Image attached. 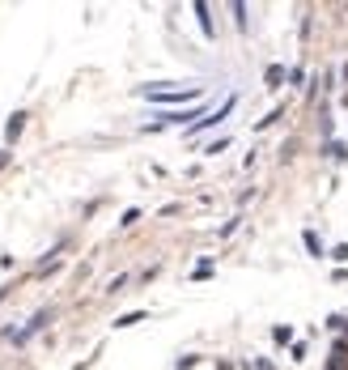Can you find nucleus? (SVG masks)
Masks as SVG:
<instances>
[{"label":"nucleus","mask_w":348,"mask_h":370,"mask_svg":"<svg viewBox=\"0 0 348 370\" xmlns=\"http://www.w3.org/2000/svg\"><path fill=\"white\" fill-rule=\"evenodd\" d=\"M302 247L310 251V260H327V247H323L319 230H302Z\"/></svg>","instance_id":"7"},{"label":"nucleus","mask_w":348,"mask_h":370,"mask_svg":"<svg viewBox=\"0 0 348 370\" xmlns=\"http://www.w3.org/2000/svg\"><path fill=\"white\" fill-rule=\"evenodd\" d=\"M327 260H336V264H348V243H336V247L327 251Z\"/></svg>","instance_id":"18"},{"label":"nucleus","mask_w":348,"mask_h":370,"mask_svg":"<svg viewBox=\"0 0 348 370\" xmlns=\"http://www.w3.org/2000/svg\"><path fill=\"white\" fill-rule=\"evenodd\" d=\"M213 277V260H200L196 268H191V281H208Z\"/></svg>","instance_id":"14"},{"label":"nucleus","mask_w":348,"mask_h":370,"mask_svg":"<svg viewBox=\"0 0 348 370\" xmlns=\"http://www.w3.org/2000/svg\"><path fill=\"white\" fill-rule=\"evenodd\" d=\"M289 85H293V89L306 85V68H289Z\"/></svg>","instance_id":"20"},{"label":"nucleus","mask_w":348,"mask_h":370,"mask_svg":"<svg viewBox=\"0 0 348 370\" xmlns=\"http://www.w3.org/2000/svg\"><path fill=\"white\" fill-rule=\"evenodd\" d=\"M9 294H13V285H4V290H0V303H4V298H9Z\"/></svg>","instance_id":"25"},{"label":"nucleus","mask_w":348,"mask_h":370,"mask_svg":"<svg viewBox=\"0 0 348 370\" xmlns=\"http://www.w3.org/2000/svg\"><path fill=\"white\" fill-rule=\"evenodd\" d=\"M140 222V209H123V217H119V226L128 230V226H136Z\"/></svg>","instance_id":"19"},{"label":"nucleus","mask_w":348,"mask_h":370,"mask_svg":"<svg viewBox=\"0 0 348 370\" xmlns=\"http://www.w3.org/2000/svg\"><path fill=\"white\" fill-rule=\"evenodd\" d=\"M208 115H213L208 102H196V107H183V111H157V119L140 124V132L149 136V132H166V128H196V124L208 119Z\"/></svg>","instance_id":"2"},{"label":"nucleus","mask_w":348,"mask_h":370,"mask_svg":"<svg viewBox=\"0 0 348 370\" xmlns=\"http://www.w3.org/2000/svg\"><path fill=\"white\" fill-rule=\"evenodd\" d=\"M145 320H149V311H128V315L115 320V328H136V324H145Z\"/></svg>","instance_id":"11"},{"label":"nucleus","mask_w":348,"mask_h":370,"mask_svg":"<svg viewBox=\"0 0 348 370\" xmlns=\"http://www.w3.org/2000/svg\"><path fill=\"white\" fill-rule=\"evenodd\" d=\"M234 26H238L242 34L251 30V21H247V4H234Z\"/></svg>","instance_id":"16"},{"label":"nucleus","mask_w":348,"mask_h":370,"mask_svg":"<svg viewBox=\"0 0 348 370\" xmlns=\"http://www.w3.org/2000/svg\"><path fill=\"white\" fill-rule=\"evenodd\" d=\"M281 119H285V107H272L264 119H255V132H268V128H272V124H281Z\"/></svg>","instance_id":"10"},{"label":"nucleus","mask_w":348,"mask_h":370,"mask_svg":"<svg viewBox=\"0 0 348 370\" xmlns=\"http://www.w3.org/2000/svg\"><path fill=\"white\" fill-rule=\"evenodd\" d=\"M51 320H55V307H38V311H34L21 328H4V341H9L13 349H26V345H30V341H34V337L51 324Z\"/></svg>","instance_id":"3"},{"label":"nucleus","mask_w":348,"mask_h":370,"mask_svg":"<svg viewBox=\"0 0 348 370\" xmlns=\"http://www.w3.org/2000/svg\"><path fill=\"white\" fill-rule=\"evenodd\" d=\"M323 153L332 158V166H344L348 162V141H340V136H336V141H323Z\"/></svg>","instance_id":"8"},{"label":"nucleus","mask_w":348,"mask_h":370,"mask_svg":"<svg viewBox=\"0 0 348 370\" xmlns=\"http://www.w3.org/2000/svg\"><path fill=\"white\" fill-rule=\"evenodd\" d=\"M251 370H276V366H272L268 358H259V362H251Z\"/></svg>","instance_id":"23"},{"label":"nucleus","mask_w":348,"mask_h":370,"mask_svg":"<svg viewBox=\"0 0 348 370\" xmlns=\"http://www.w3.org/2000/svg\"><path fill=\"white\" fill-rule=\"evenodd\" d=\"M9 162H13V149H0V170H4Z\"/></svg>","instance_id":"24"},{"label":"nucleus","mask_w":348,"mask_h":370,"mask_svg":"<svg viewBox=\"0 0 348 370\" xmlns=\"http://www.w3.org/2000/svg\"><path fill=\"white\" fill-rule=\"evenodd\" d=\"M306 354H310V341H293V345H289V358H293V362H306Z\"/></svg>","instance_id":"15"},{"label":"nucleus","mask_w":348,"mask_h":370,"mask_svg":"<svg viewBox=\"0 0 348 370\" xmlns=\"http://www.w3.org/2000/svg\"><path fill=\"white\" fill-rule=\"evenodd\" d=\"M285 81H289V68H285V64H268V72H264V85H268V89H281Z\"/></svg>","instance_id":"9"},{"label":"nucleus","mask_w":348,"mask_h":370,"mask_svg":"<svg viewBox=\"0 0 348 370\" xmlns=\"http://www.w3.org/2000/svg\"><path fill=\"white\" fill-rule=\"evenodd\" d=\"M26 119H30L26 111H13V115L4 119V145H9V149H13V145L21 141V132H26Z\"/></svg>","instance_id":"6"},{"label":"nucleus","mask_w":348,"mask_h":370,"mask_svg":"<svg viewBox=\"0 0 348 370\" xmlns=\"http://www.w3.org/2000/svg\"><path fill=\"white\" fill-rule=\"evenodd\" d=\"M191 13H196V21H200V34H204V38L213 43V38H217V21H213V9H208L204 0H196V4H191Z\"/></svg>","instance_id":"5"},{"label":"nucleus","mask_w":348,"mask_h":370,"mask_svg":"<svg viewBox=\"0 0 348 370\" xmlns=\"http://www.w3.org/2000/svg\"><path fill=\"white\" fill-rule=\"evenodd\" d=\"M225 149H230V132H225V136H217V141H208V145H204V153H208V158H217V153H225Z\"/></svg>","instance_id":"13"},{"label":"nucleus","mask_w":348,"mask_h":370,"mask_svg":"<svg viewBox=\"0 0 348 370\" xmlns=\"http://www.w3.org/2000/svg\"><path fill=\"white\" fill-rule=\"evenodd\" d=\"M174 81H157V85H136V98H149V102H162L170 111H183V107H196L204 102V85H183V89H170Z\"/></svg>","instance_id":"1"},{"label":"nucleus","mask_w":348,"mask_h":370,"mask_svg":"<svg viewBox=\"0 0 348 370\" xmlns=\"http://www.w3.org/2000/svg\"><path fill=\"white\" fill-rule=\"evenodd\" d=\"M128 281H132V277H128V273H123V277H115V281H111V285H106V294H119V290H123V285H128Z\"/></svg>","instance_id":"22"},{"label":"nucleus","mask_w":348,"mask_h":370,"mask_svg":"<svg viewBox=\"0 0 348 370\" xmlns=\"http://www.w3.org/2000/svg\"><path fill=\"white\" fill-rule=\"evenodd\" d=\"M234 107H238V94H230V98H225L221 107H213V115H208V119H200L196 128H187V141H196V136H204V132H213V128H221V124H225V119L234 115Z\"/></svg>","instance_id":"4"},{"label":"nucleus","mask_w":348,"mask_h":370,"mask_svg":"<svg viewBox=\"0 0 348 370\" xmlns=\"http://www.w3.org/2000/svg\"><path fill=\"white\" fill-rule=\"evenodd\" d=\"M196 362H200V358H196V354H183V358H179V362H174V370H191V366H196Z\"/></svg>","instance_id":"21"},{"label":"nucleus","mask_w":348,"mask_h":370,"mask_svg":"<svg viewBox=\"0 0 348 370\" xmlns=\"http://www.w3.org/2000/svg\"><path fill=\"white\" fill-rule=\"evenodd\" d=\"M272 345H293V328L289 324H272Z\"/></svg>","instance_id":"12"},{"label":"nucleus","mask_w":348,"mask_h":370,"mask_svg":"<svg viewBox=\"0 0 348 370\" xmlns=\"http://www.w3.org/2000/svg\"><path fill=\"white\" fill-rule=\"evenodd\" d=\"M238 226H242V217H230V222L217 230V239H234V234H238Z\"/></svg>","instance_id":"17"}]
</instances>
